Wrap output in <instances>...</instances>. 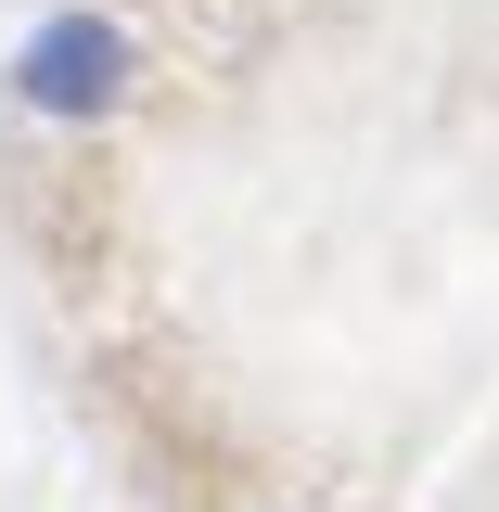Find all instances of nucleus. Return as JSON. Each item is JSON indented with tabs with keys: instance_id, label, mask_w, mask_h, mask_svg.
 I'll return each mask as SVG.
<instances>
[{
	"instance_id": "f257e3e1",
	"label": "nucleus",
	"mask_w": 499,
	"mask_h": 512,
	"mask_svg": "<svg viewBox=\"0 0 499 512\" xmlns=\"http://www.w3.org/2000/svg\"><path fill=\"white\" fill-rule=\"evenodd\" d=\"M13 103L52 128H90L128 103V26L116 13H39L26 52H13Z\"/></svg>"
},
{
	"instance_id": "f03ea898",
	"label": "nucleus",
	"mask_w": 499,
	"mask_h": 512,
	"mask_svg": "<svg viewBox=\"0 0 499 512\" xmlns=\"http://www.w3.org/2000/svg\"><path fill=\"white\" fill-rule=\"evenodd\" d=\"M256 512H295V500H256Z\"/></svg>"
}]
</instances>
